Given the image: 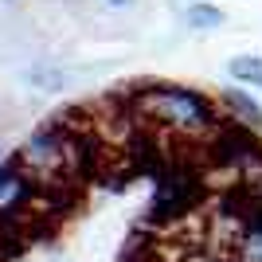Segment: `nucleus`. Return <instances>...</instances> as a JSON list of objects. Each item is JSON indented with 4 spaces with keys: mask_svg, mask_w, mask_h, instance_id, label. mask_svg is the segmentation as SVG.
<instances>
[{
    "mask_svg": "<svg viewBox=\"0 0 262 262\" xmlns=\"http://www.w3.org/2000/svg\"><path fill=\"white\" fill-rule=\"evenodd\" d=\"M129 106L133 121L145 129L161 133V137H180V141H208L219 129V110L215 102L196 86H180V82H145L121 94Z\"/></svg>",
    "mask_w": 262,
    "mask_h": 262,
    "instance_id": "f257e3e1",
    "label": "nucleus"
},
{
    "mask_svg": "<svg viewBox=\"0 0 262 262\" xmlns=\"http://www.w3.org/2000/svg\"><path fill=\"white\" fill-rule=\"evenodd\" d=\"M106 4H114V8H125V4H133V0H106Z\"/></svg>",
    "mask_w": 262,
    "mask_h": 262,
    "instance_id": "423d86ee",
    "label": "nucleus"
},
{
    "mask_svg": "<svg viewBox=\"0 0 262 262\" xmlns=\"http://www.w3.org/2000/svg\"><path fill=\"white\" fill-rule=\"evenodd\" d=\"M227 75L239 82V86H254L262 90V59L258 55H235L227 63Z\"/></svg>",
    "mask_w": 262,
    "mask_h": 262,
    "instance_id": "7ed1b4c3",
    "label": "nucleus"
},
{
    "mask_svg": "<svg viewBox=\"0 0 262 262\" xmlns=\"http://www.w3.org/2000/svg\"><path fill=\"white\" fill-rule=\"evenodd\" d=\"M219 102L227 110V118L243 121V125H251V129H262V106H258L254 94H247V90H239V86H227L219 94Z\"/></svg>",
    "mask_w": 262,
    "mask_h": 262,
    "instance_id": "f03ea898",
    "label": "nucleus"
},
{
    "mask_svg": "<svg viewBox=\"0 0 262 262\" xmlns=\"http://www.w3.org/2000/svg\"><path fill=\"white\" fill-rule=\"evenodd\" d=\"M180 262H235V258L223 251H211V247H188Z\"/></svg>",
    "mask_w": 262,
    "mask_h": 262,
    "instance_id": "39448f33",
    "label": "nucleus"
},
{
    "mask_svg": "<svg viewBox=\"0 0 262 262\" xmlns=\"http://www.w3.org/2000/svg\"><path fill=\"white\" fill-rule=\"evenodd\" d=\"M164 262H168V258H164Z\"/></svg>",
    "mask_w": 262,
    "mask_h": 262,
    "instance_id": "0eeeda50",
    "label": "nucleus"
},
{
    "mask_svg": "<svg viewBox=\"0 0 262 262\" xmlns=\"http://www.w3.org/2000/svg\"><path fill=\"white\" fill-rule=\"evenodd\" d=\"M223 8H215V4H208V0H196L192 8H188V24L196 28V32H215V28H223Z\"/></svg>",
    "mask_w": 262,
    "mask_h": 262,
    "instance_id": "20e7f679",
    "label": "nucleus"
}]
</instances>
